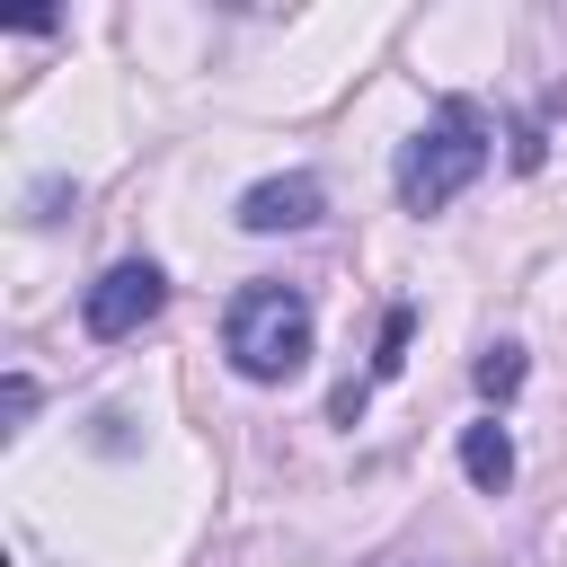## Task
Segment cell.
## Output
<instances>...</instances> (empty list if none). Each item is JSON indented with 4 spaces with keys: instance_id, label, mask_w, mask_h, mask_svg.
Wrapping results in <instances>:
<instances>
[{
    "instance_id": "1",
    "label": "cell",
    "mask_w": 567,
    "mask_h": 567,
    "mask_svg": "<svg viewBox=\"0 0 567 567\" xmlns=\"http://www.w3.org/2000/svg\"><path fill=\"white\" fill-rule=\"evenodd\" d=\"M487 142H496L487 106H478V97H443V106L399 142V204H408V213H443L461 186H478Z\"/></svg>"
},
{
    "instance_id": "2",
    "label": "cell",
    "mask_w": 567,
    "mask_h": 567,
    "mask_svg": "<svg viewBox=\"0 0 567 567\" xmlns=\"http://www.w3.org/2000/svg\"><path fill=\"white\" fill-rule=\"evenodd\" d=\"M221 354L239 363V381H292L310 363V301H301V284H248V292H230Z\"/></svg>"
},
{
    "instance_id": "3",
    "label": "cell",
    "mask_w": 567,
    "mask_h": 567,
    "mask_svg": "<svg viewBox=\"0 0 567 567\" xmlns=\"http://www.w3.org/2000/svg\"><path fill=\"white\" fill-rule=\"evenodd\" d=\"M159 301H168V275H159L151 257H124V266H106V275L80 292V328H89L97 346H115V337H142V328L159 319Z\"/></svg>"
},
{
    "instance_id": "4",
    "label": "cell",
    "mask_w": 567,
    "mask_h": 567,
    "mask_svg": "<svg viewBox=\"0 0 567 567\" xmlns=\"http://www.w3.org/2000/svg\"><path fill=\"white\" fill-rule=\"evenodd\" d=\"M319 213H328V186H319L310 168H284V177H257L230 221H239L248 239H275V230H310Z\"/></svg>"
},
{
    "instance_id": "5",
    "label": "cell",
    "mask_w": 567,
    "mask_h": 567,
    "mask_svg": "<svg viewBox=\"0 0 567 567\" xmlns=\"http://www.w3.org/2000/svg\"><path fill=\"white\" fill-rule=\"evenodd\" d=\"M408 337H416V310H408V301H390V310H381V346H372V372L337 390V425H354V416H363V399H372V390H381V381L408 363Z\"/></svg>"
},
{
    "instance_id": "6",
    "label": "cell",
    "mask_w": 567,
    "mask_h": 567,
    "mask_svg": "<svg viewBox=\"0 0 567 567\" xmlns=\"http://www.w3.org/2000/svg\"><path fill=\"white\" fill-rule=\"evenodd\" d=\"M461 478H470L478 496H505V487H514V434H505L496 416L461 425Z\"/></svg>"
},
{
    "instance_id": "7",
    "label": "cell",
    "mask_w": 567,
    "mask_h": 567,
    "mask_svg": "<svg viewBox=\"0 0 567 567\" xmlns=\"http://www.w3.org/2000/svg\"><path fill=\"white\" fill-rule=\"evenodd\" d=\"M478 390H487V399H514V390H523V346H487V354H478Z\"/></svg>"
},
{
    "instance_id": "8",
    "label": "cell",
    "mask_w": 567,
    "mask_h": 567,
    "mask_svg": "<svg viewBox=\"0 0 567 567\" xmlns=\"http://www.w3.org/2000/svg\"><path fill=\"white\" fill-rule=\"evenodd\" d=\"M27 416H35V381H27V372H9V425H27Z\"/></svg>"
}]
</instances>
